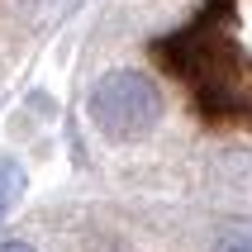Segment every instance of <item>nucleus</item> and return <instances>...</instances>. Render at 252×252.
<instances>
[{"label":"nucleus","instance_id":"3","mask_svg":"<svg viewBox=\"0 0 252 252\" xmlns=\"http://www.w3.org/2000/svg\"><path fill=\"white\" fill-rule=\"evenodd\" d=\"M214 252H252V233H228V238H219Z\"/></svg>","mask_w":252,"mask_h":252},{"label":"nucleus","instance_id":"2","mask_svg":"<svg viewBox=\"0 0 252 252\" xmlns=\"http://www.w3.org/2000/svg\"><path fill=\"white\" fill-rule=\"evenodd\" d=\"M24 186H29L24 167H19L14 157H0V214L10 210V205H14L19 195H24Z\"/></svg>","mask_w":252,"mask_h":252},{"label":"nucleus","instance_id":"1","mask_svg":"<svg viewBox=\"0 0 252 252\" xmlns=\"http://www.w3.org/2000/svg\"><path fill=\"white\" fill-rule=\"evenodd\" d=\"M86 119L95 124L100 138H110V143H138L167 119V100H162V86L148 71L114 67L91 86Z\"/></svg>","mask_w":252,"mask_h":252},{"label":"nucleus","instance_id":"4","mask_svg":"<svg viewBox=\"0 0 252 252\" xmlns=\"http://www.w3.org/2000/svg\"><path fill=\"white\" fill-rule=\"evenodd\" d=\"M0 252H38V248L24 243V238H0Z\"/></svg>","mask_w":252,"mask_h":252}]
</instances>
